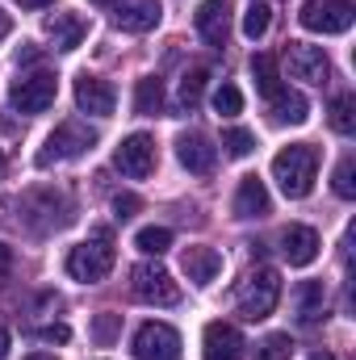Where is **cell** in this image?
<instances>
[{"label":"cell","instance_id":"13","mask_svg":"<svg viewBox=\"0 0 356 360\" xmlns=\"http://www.w3.org/2000/svg\"><path fill=\"white\" fill-rule=\"evenodd\" d=\"M197 34L210 46H227V38H231V0H205L197 8Z\"/></svg>","mask_w":356,"mask_h":360},{"label":"cell","instance_id":"26","mask_svg":"<svg viewBox=\"0 0 356 360\" xmlns=\"http://www.w3.org/2000/svg\"><path fill=\"white\" fill-rule=\"evenodd\" d=\"M134 243H139V252H147V256H164V252L172 248V231H168V226H143Z\"/></svg>","mask_w":356,"mask_h":360},{"label":"cell","instance_id":"16","mask_svg":"<svg viewBox=\"0 0 356 360\" xmlns=\"http://www.w3.org/2000/svg\"><path fill=\"white\" fill-rule=\"evenodd\" d=\"M42 30H46V38L55 42V51H76V46L84 42V34H89L84 17H76V13H51V17L42 21Z\"/></svg>","mask_w":356,"mask_h":360},{"label":"cell","instance_id":"6","mask_svg":"<svg viewBox=\"0 0 356 360\" xmlns=\"http://www.w3.org/2000/svg\"><path fill=\"white\" fill-rule=\"evenodd\" d=\"M55 92H59V80L51 72H34V76H17L13 89H8V101L21 109V113H42L55 105Z\"/></svg>","mask_w":356,"mask_h":360},{"label":"cell","instance_id":"4","mask_svg":"<svg viewBox=\"0 0 356 360\" xmlns=\"http://www.w3.org/2000/svg\"><path fill=\"white\" fill-rule=\"evenodd\" d=\"M92 143H96V134H92L84 122H63V126H55L51 134H46V143H42V151H38V168H51V164H59V160H76V155H84Z\"/></svg>","mask_w":356,"mask_h":360},{"label":"cell","instance_id":"12","mask_svg":"<svg viewBox=\"0 0 356 360\" xmlns=\"http://www.w3.org/2000/svg\"><path fill=\"white\" fill-rule=\"evenodd\" d=\"M160 0H117L113 4V25L126 34H147L160 25Z\"/></svg>","mask_w":356,"mask_h":360},{"label":"cell","instance_id":"29","mask_svg":"<svg viewBox=\"0 0 356 360\" xmlns=\"http://www.w3.org/2000/svg\"><path fill=\"white\" fill-rule=\"evenodd\" d=\"M117 335H122V314H109V310H105V314L92 319V340H96L101 348H109Z\"/></svg>","mask_w":356,"mask_h":360},{"label":"cell","instance_id":"35","mask_svg":"<svg viewBox=\"0 0 356 360\" xmlns=\"http://www.w3.org/2000/svg\"><path fill=\"white\" fill-rule=\"evenodd\" d=\"M8 269H13V248H4V243H0V276H4Z\"/></svg>","mask_w":356,"mask_h":360},{"label":"cell","instance_id":"2","mask_svg":"<svg viewBox=\"0 0 356 360\" xmlns=\"http://www.w3.org/2000/svg\"><path fill=\"white\" fill-rule=\"evenodd\" d=\"M113 260H117L113 231H109V226H92L89 239H84L80 248H72V256H68V272H72L76 281H84V285H96V281L109 276Z\"/></svg>","mask_w":356,"mask_h":360},{"label":"cell","instance_id":"22","mask_svg":"<svg viewBox=\"0 0 356 360\" xmlns=\"http://www.w3.org/2000/svg\"><path fill=\"white\" fill-rule=\"evenodd\" d=\"M205 80H210V68H189V72L180 76V89H177V109L180 113L197 109V101H201V92H205Z\"/></svg>","mask_w":356,"mask_h":360},{"label":"cell","instance_id":"32","mask_svg":"<svg viewBox=\"0 0 356 360\" xmlns=\"http://www.w3.org/2000/svg\"><path fill=\"white\" fill-rule=\"evenodd\" d=\"M214 109H218L222 117H235V113L243 109V92L235 89V84H222V89L214 92Z\"/></svg>","mask_w":356,"mask_h":360},{"label":"cell","instance_id":"17","mask_svg":"<svg viewBox=\"0 0 356 360\" xmlns=\"http://www.w3.org/2000/svg\"><path fill=\"white\" fill-rule=\"evenodd\" d=\"M281 256L293 264V269H306L314 256H319V235L310 226H285L281 231Z\"/></svg>","mask_w":356,"mask_h":360},{"label":"cell","instance_id":"33","mask_svg":"<svg viewBox=\"0 0 356 360\" xmlns=\"http://www.w3.org/2000/svg\"><path fill=\"white\" fill-rule=\"evenodd\" d=\"M113 210H117V218L126 222V218H134V214L143 210V201H139L134 193H117V197H113Z\"/></svg>","mask_w":356,"mask_h":360},{"label":"cell","instance_id":"27","mask_svg":"<svg viewBox=\"0 0 356 360\" xmlns=\"http://www.w3.org/2000/svg\"><path fill=\"white\" fill-rule=\"evenodd\" d=\"M268 21H272V8H268L265 0H252V4H248V13H243V34H248L252 42H256V38H265Z\"/></svg>","mask_w":356,"mask_h":360},{"label":"cell","instance_id":"36","mask_svg":"<svg viewBox=\"0 0 356 360\" xmlns=\"http://www.w3.org/2000/svg\"><path fill=\"white\" fill-rule=\"evenodd\" d=\"M8 356V327H4V323H0V360Z\"/></svg>","mask_w":356,"mask_h":360},{"label":"cell","instance_id":"42","mask_svg":"<svg viewBox=\"0 0 356 360\" xmlns=\"http://www.w3.org/2000/svg\"><path fill=\"white\" fill-rule=\"evenodd\" d=\"M92 4H113V0H92Z\"/></svg>","mask_w":356,"mask_h":360},{"label":"cell","instance_id":"31","mask_svg":"<svg viewBox=\"0 0 356 360\" xmlns=\"http://www.w3.org/2000/svg\"><path fill=\"white\" fill-rule=\"evenodd\" d=\"M336 193H340L344 201H352L356 197V160L352 155H344L340 168H336Z\"/></svg>","mask_w":356,"mask_h":360},{"label":"cell","instance_id":"41","mask_svg":"<svg viewBox=\"0 0 356 360\" xmlns=\"http://www.w3.org/2000/svg\"><path fill=\"white\" fill-rule=\"evenodd\" d=\"M0 176H4V155H0Z\"/></svg>","mask_w":356,"mask_h":360},{"label":"cell","instance_id":"40","mask_svg":"<svg viewBox=\"0 0 356 360\" xmlns=\"http://www.w3.org/2000/svg\"><path fill=\"white\" fill-rule=\"evenodd\" d=\"M310 360H336V356H331V352H314Z\"/></svg>","mask_w":356,"mask_h":360},{"label":"cell","instance_id":"5","mask_svg":"<svg viewBox=\"0 0 356 360\" xmlns=\"http://www.w3.org/2000/svg\"><path fill=\"white\" fill-rule=\"evenodd\" d=\"M130 293L147 306H177L180 302V285L164 264H134L130 269Z\"/></svg>","mask_w":356,"mask_h":360},{"label":"cell","instance_id":"38","mask_svg":"<svg viewBox=\"0 0 356 360\" xmlns=\"http://www.w3.org/2000/svg\"><path fill=\"white\" fill-rule=\"evenodd\" d=\"M21 8H42V4H51V0H17Z\"/></svg>","mask_w":356,"mask_h":360},{"label":"cell","instance_id":"19","mask_svg":"<svg viewBox=\"0 0 356 360\" xmlns=\"http://www.w3.org/2000/svg\"><path fill=\"white\" fill-rule=\"evenodd\" d=\"M268 214V188L260 176H243L235 193V218H265Z\"/></svg>","mask_w":356,"mask_h":360},{"label":"cell","instance_id":"9","mask_svg":"<svg viewBox=\"0 0 356 360\" xmlns=\"http://www.w3.org/2000/svg\"><path fill=\"white\" fill-rule=\"evenodd\" d=\"M113 164H117V172L130 180H143L155 172V139L151 134H130V139H122V147L113 151Z\"/></svg>","mask_w":356,"mask_h":360},{"label":"cell","instance_id":"28","mask_svg":"<svg viewBox=\"0 0 356 360\" xmlns=\"http://www.w3.org/2000/svg\"><path fill=\"white\" fill-rule=\"evenodd\" d=\"M222 147H227V155L248 160V155L256 151V134H252V130H243V126H235V130H227V134H222Z\"/></svg>","mask_w":356,"mask_h":360},{"label":"cell","instance_id":"23","mask_svg":"<svg viewBox=\"0 0 356 360\" xmlns=\"http://www.w3.org/2000/svg\"><path fill=\"white\" fill-rule=\"evenodd\" d=\"M252 76H256V89L265 92L268 101L276 96L281 89V63H276V55H252Z\"/></svg>","mask_w":356,"mask_h":360},{"label":"cell","instance_id":"10","mask_svg":"<svg viewBox=\"0 0 356 360\" xmlns=\"http://www.w3.org/2000/svg\"><path fill=\"white\" fill-rule=\"evenodd\" d=\"M285 63H289V76H293V80H306V84H327V80H331V59L323 55V46L289 42Z\"/></svg>","mask_w":356,"mask_h":360},{"label":"cell","instance_id":"34","mask_svg":"<svg viewBox=\"0 0 356 360\" xmlns=\"http://www.w3.org/2000/svg\"><path fill=\"white\" fill-rule=\"evenodd\" d=\"M38 340H46V344H68L72 331H68L63 323H51V327H38Z\"/></svg>","mask_w":356,"mask_h":360},{"label":"cell","instance_id":"39","mask_svg":"<svg viewBox=\"0 0 356 360\" xmlns=\"http://www.w3.org/2000/svg\"><path fill=\"white\" fill-rule=\"evenodd\" d=\"M25 360H55V356H46V352H30Z\"/></svg>","mask_w":356,"mask_h":360},{"label":"cell","instance_id":"30","mask_svg":"<svg viewBox=\"0 0 356 360\" xmlns=\"http://www.w3.org/2000/svg\"><path fill=\"white\" fill-rule=\"evenodd\" d=\"M289 356H293V340L289 335H268L256 348V360H289Z\"/></svg>","mask_w":356,"mask_h":360},{"label":"cell","instance_id":"24","mask_svg":"<svg viewBox=\"0 0 356 360\" xmlns=\"http://www.w3.org/2000/svg\"><path fill=\"white\" fill-rule=\"evenodd\" d=\"M160 109H164V84H160L155 76H143V80H139V89H134V113L155 117Z\"/></svg>","mask_w":356,"mask_h":360},{"label":"cell","instance_id":"7","mask_svg":"<svg viewBox=\"0 0 356 360\" xmlns=\"http://www.w3.org/2000/svg\"><path fill=\"white\" fill-rule=\"evenodd\" d=\"M134 360H180V335L168 323H143L134 331Z\"/></svg>","mask_w":356,"mask_h":360},{"label":"cell","instance_id":"3","mask_svg":"<svg viewBox=\"0 0 356 360\" xmlns=\"http://www.w3.org/2000/svg\"><path fill=\"white\" fill-rule=\"evenodd\" d=\"M276 302H281V276L272 269H260L248 272V281L235 289V310L248 319V323H260V319H268L272 310H276Z\"/></svg>","mask_w":356,"mask_h":360},{"label":"cell","instance_id":"1","mask_svg":"<svg viewBox=\"0 0 356 360\" xmlns=\"http://www.w3.org/2000/svg\"><path fill=\"white\" fill-rule=\"evenodd\" d=\"M314 176H319V151H314L310 143H293V147L276 151V160H272V180L281 184L285 197L302 201V197L314 188Z\"/></svg>","mask_w":356,"mask_h":360},{"label":"cell","instance_id":"25","mask_svg":"<svg viewBox=\"0 0 356 360\" xmlns=\"http://www.w3.org/2000/svg\"><path fill=\"white\" fill-rule=\"evenodd\" d=\"M331 130L336 134H352L356 130V96L352 92L336 96V105H331Z\"/></svg>","mask_w":356,"mask_h":360},{"label":"cell","instance_id":"18","mask_svg":"<svg viewBox=\"0 0 356 360\" xmlns=\"http://www.w3.org/2000/svg\"><path fill=\"white\" fill-rule=\"evenodd\" d=\"M180 269H184V276H189L193 285H210V281L222 272V256H218L214 248H184Z\"/></svg>","mask_w":356,"mask_h":360},{"label":"cell","instance_id":"11","mask_svg":"<svg viewBox=\"0 0 356 360\" xmlns=\"http://www.w3.org/2000/svg\"><path fill=\"white\" fill-rule=\"evenodd\" d=\"M201 360H243V335L231 323H210L201 335Z\"/></svg>","mask_w":356,"mask_h":360},{"label":"cell","instance_id":"20","mask_svg":"<svg viewBox=\"0 0 356 360\" xmlns=\"http://www.w3.org/2000/svg\"><path fill=\"white\" fill-rule=\"evenodd\" d=\"M293 302H298V323H302V327H314V323L323 319V302H327L323 281H302V285L293 289Z\"/></svg>","mask_w":356,"mask_h":360},{"label":"cell","instance_id":"37","mask_svg":"<svg viewBox=\"0 0 356 360\" xmlns=\"http://www.w3.org/2000/svg\"><path fill=\"white\" fill-rule=\"evenodd\" d=\"M8 30H13V21H8V13H0V38H4Z\"/></svg>","mask_w":356,"mask_h":360},{"label":"cell","instance_id":"15","mask_svg":"<svg viewBox=\"0 0 356 360\" xmlns=\"http://www.w3.org/2000/svg\"><path fill=\"white\" fill-rule=\"evenodd\" d=\"M177 160L189 168V172H197V176H210V172H214V164H218V151L210 147V139H205V134H180Z\"/></svg>","mask_w":356,"mask_h":360},{"label":"cell","instance_id":"8","mask_svg":"<svg viewBox=\"0 0 356 360\" xmlns=\"http://www.w3.org/2000/svg\"><path fill=\"white\" fill-rule=\"evenodd\" d=\"M356 8L352 0H310L302 8V25L314 30V34H344L352 25Z\"/></svg>","mask_w":356,"mask_h":360},{"label":"cell","instance_id":"21","mask_svg":"<svg viewBox=\"0 0 356 360\" xmlns=\"http://www.w3.org/2000/svg\"><path fill=\"white\" fill-rule=\"evenodd\" d=\"M272 117H276L281 126H285V122H289V126H302V122L310 117V105H306L302 92H276V96H272Z\"/></svg>","mask_w":356,"mask_h":360},{"label":"cell","instance_id":"14","mask_svg":"<svg viewBox=\"0 0 356 360\" xmlns=\"http://www.w3.org/2000/svg\"><path fill=\"white\" fill-rule=\"evenodd\" d=\"M76 105L92 113V117H109L113 105H117V92L109 80H96V76H80L76 80Z\"/></svg>","mask_w":356,"mask_h":360}]
</instances>
